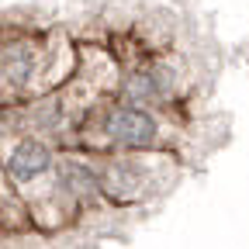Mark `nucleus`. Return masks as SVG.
I'll return each mask as SVG.
<instances>
[{"instance_id":"f257e3e1","label":"nucleus","mask_w":249,"mask_h":249,"mask_svg":"<svg viewBox=\"0 0 249 249\" xmlns=\"http://www.w3.org/2000/svg\"><path fill=\"white\" fill-rule=\"evenodd\" d=\"M80 62V38L66 28L0 24V111L62 90Z\"/></svg>"},{"instance_id":"f03ea898","label":"nucleus","mask_w":249,"mask_h":249,"mask_svg":"<svg viewBox=\"0 0 249 249\" xmlns=\"http://www.w3.org/2000/svg\"><path fill=\"white\" fill-rule=\"evenodd\" d=\"M191 124L183 114L156 111L124 97H107L93 107L76 128V142L90 152H156L170 149L183 156Z\"/></svg>"},{"instance_id":"7ed1b4c3","label":"nucleus","mask_w":249,"mask_h":249,"mask_svg":"<svg viewBox=\"0 0 249 249\" xmlns=\"http://www.w3.org/2000/svg\"><path fill=\"white\" fill-rule=\"evenodd\" d=\"M101 194L114 211H135L163 201L177 191L187 160L180 152H97Z\"/></svg>"},{"instance_id":"20e7f679","label":"nucleus","mask_w":249,"mask_h":249,"mask_svg":"<svg viewBox=\"0 0 249 249\" xmlns=\"http://www.w3.org/2000/svg\"><path fill=\"white\" fill-rule=\"evenodd\" d=\"M197 76H201L197 62H194V55H187V49L145 55V59L132 62V66H124L118 97L187 118V104H191L194 90H197Z\"/></svg>"},{"instance_id":"39448f33","label":"nucleus","mask_w":249,"mask_h":249,"mask_svg":"<svg viewBox=\"0 0 249 249\" xmlns=\"http://www.w3.org/2000/svg\"><path fill=\"white\" fill-rule=\"evenodd\" d=\"M180 14L173 11V7H166V4H149L139 18H135V24L128 28V35H132V42L145 52V55H160V52H173V49H180L177 42H180Z\"/></svg>"},{"instance_id":"423d86ee","label":"nucleus","mask_w":249,"mask_h":249,"mask_svg":"<svg viewBox=\"0 0 249 249\" xmlns=\"http://www.w3.org/2000/svg\"><path fill=\"white\" fill-rule=\"evenodd\" d=\"M28 229H35L31 211H28L24 197L18 194V187L11 183V177L4 170V160H0V239L18 235V232H28Z\"/></svg>"}]
</instances>
